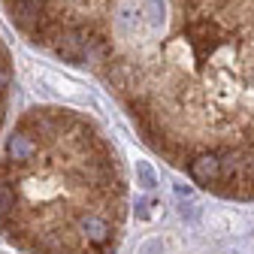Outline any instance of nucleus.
Instances as JSON below:
<instances>
[{"label": "nucleus", "mask_w": 254, "mask_h": 254, "mask_svg": "<svg viewBox=\"0 0 254 254\" xmlns=\"http://www.w3.org/2000/svg\"><path fill=\"white\" fill-rule=\"evenodd\" d=\"M0 61H6V55H3V49H0Z\"/></svg>", "instance_id": "obj_6"}, {"label": "nucleus", "mask_w": 254, "mask_h": 254, "mask_svg": "<svg viewBox=\"0 0 254 254\" xmlns=\"http://www.w3.org/2000/svg\"><path fill=\"white\" fill-rule=\"evenodd\" d=\"M64 61L94 64L139 112L157 94L254 115V0H6Z\"/></svg>", "instance_id": "obj_1"}, {"label": "nucleus", "mask_w": 254, "mask_h": 254, "mask_svg": "<svg viewBox=\"0 0 254 254\" xmlns=\"http://www.w3.org/2000/svg\"><path fill=\"white\" fill-rule=\"evenodd\" d=\"M12 206H15V197H12V188L0 179V227L6 224V218L12 215Z\"/></svg>", "instance_id": "obj_3"}, {"label": "nucleus", "mask_w": 254, "mask_h": 254, "mask_svg": "<svg viewBox=\"0 0 254 254\" xmlns=\"http://www.w3.org/2000/svg\"><path fill=\"white\" fill-rule=\"evenodd\" d=\"M136 215L139 218H148V203H136Z\"/></svg>", "instance_id": "obj_5"}, {"label": "nucleus", "mask_w": 254, "mask_h": 254, "mask_svg": "<svg viewBox=\"0 0 254 254\" xmlns=\"http://www.w3.org/2000/svg\"><path fill=\"white\" fill-rule=\"evenodd\" d=\"M136 176H139V185H142L145 190L157 188V176H154V170H151L145 161H139V164H136Z\"/></svg>", "instance_id": "obj_4"}, {"label": "nucleus", "mask_w": 254, "mask_h": 254, "mask_svg": "<svg viewBox=\"0 0 254 254\" xmlns=\"http://www.w3.org/2000/svg\"><path fill=\"white\" fill-rule=\"evenodd\" d=\"M188 173H190V179L200 182V185L218 182V176H221V161H218V154H215V151L197 154L194 161H188Z\"/></svg>", "instance_id": "obj_2"}]
</instances>
